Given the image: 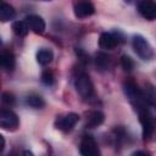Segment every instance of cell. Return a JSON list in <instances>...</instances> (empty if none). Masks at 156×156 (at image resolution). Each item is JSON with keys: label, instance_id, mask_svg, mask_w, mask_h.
Returning a JSON list of instances; mask_svg holds the SVG:
<instances>
[{"label": "cell", "instance_id": "obj_1", "mask_svg": "<svg viewBox=\"0 0 156 156\" xmlns=\"http://www.w3.org/2000/svg\"><path fill=\"white\" fill-rule=\"evenodd\" d=\"M74 87H76L77 93L83 99H85V100H89V99H91L95 95L94 85H93L89 76L85 72H83V71L78 72V74L76 76V78H74Z\"/></svg>", "mask_w": 156, "mask_h": 156}, {"label": "cell", "instance_id": "obj_2", "mask_svg": "<svg viewBox=\"0 0 156 156\" xmlns=\"http://www.w3.org/2000/svg\"><path fill=\"white\" fill-rule=\"evenodd\" d=\"M132 45L135 54L144 61H150L154 58V49L150 43L143 35H134L132 39Z\"/></svg>", "mask_w": 156, "mask_h": 156}, {"label": "cell", "instance_id": "obj_3", "mask_svg": "<svg viewBox=\"0 0 156 156\" xmlns=\"http://www.w3.org/2000/svg\"><path fill=\"white\" fill-rule=\"evenodd\" d=\"M20 126L18 116L10 108H0V128L5 130H16Z\"/></svg>", "mask_w": 156, "mask_h": 156}, {"label": "cell", "instance_id": "obj_4", "mask_svg": "<svg viewBox=\"0 0 156 156\" xmlns=\"http://www.w3.org/2000/svg\"><path fill=\"white\" fill-rule=\"evenodd\" d=\"M78 121H79V115L74 112H69L66 115L57 116V118L55 119V127L62 132H69L78 123Z\"/></svg>", "mask_w": 156, "mask_h": 156}, {"label": "cell", "instance_id": "obj_5", "mask_svg": "<svg viewBox=\"0 0 156 156\" xmlns=\"http://www.w3.org/2000/svg\"><path fill=\"white\" fill-rule=\"evenodd\" d=\"M139 116H140V123L143 126V136L145 140H149V139H151V136L154 134V129H155L154 118L146 107L139 108Z\"/></svg>", "mask_w": 156, "mask_h": 156}, {"label": "cell", "instance_id": "obj_6", "mask_svg": "<svg viewBox=\"0 0 156 156\" xmlns=\"http://www.w3.org/2000/svg\"><path fill=\"white\" fill-rule=\"evenodd\" d=\"M79 152L83 156H98V155H100L99 146H98L95 139L93 136H90V135L83 136V139L80 141Z\"/></svg>", "mask_w": 156, "mask_h": 156}, {"label": "cell", "instance_id": "obj_7", "mask_svg": "<svg viewBox=\"0 0 156 156\" xmlns=\"http://www.w3.org/2000/svg\"><path fill=\"white\" fill-rule=\"evenodd\" d=\"M28 28L34 32L35 34H43L45 32V28H46V24H45V21L38 16V15H28L26 18H24Z\"/></svg>", "mask_w": 156, "mask_h": 156}, {"label": "cell", "instance_id": "obj_8", "mask_svg": "<svg viewBox=\"0 0 156 156\" xmlns=\"http://www.w3.org/2000/svg\"><path fill=\"white\" fill-rule=\"evenodd\" d=\"M138 10L140 15L149 21H154L156 18V5L151 0H143L138 5Z\"/></svg>", "mask_w": 156, "mask_h": 156}, {"label": "cell", "instance_id": "obj_9", "mask_svg": "<svg viewBox=\"0 0 156 156\" xmlns=\"http://www.w3.org/2000/svg\"><path fill=\"white\" fill-rule=\"evenodd\" d=\"M119 44L118 35L113 33H102L99 38V46L104 50H112Z\"/></svg>", "mask_w": 156, "mask_h": 156}, {"label": "cell", "instance_id": "obj_10", "mask_svg": "<svg viewBox=\"0 0 156 156\" xmlns=\"http://www.w3.org/2000/svg\"><path fill=\"white\" fill-rule=\"evenodd\" d=\"M95 7L90 1H79L74 5V15L78 18H85L94 15Z\"/></svg>", "mask_w": 156, "mask_h": 156}, {"label": "cell", "instance_id": "obj_11", "mask_svg": "<svg viewBox=\"0 0 156 156\" xmlns=\"http://www.w3.org/2000/svg\"><path fill=\"white\" fill-rule=\"evenodd\" d=\"M15 17H16L15 9L10 4L0 1V22H9L12 21Z\"/></svg>", "mask_w": 156, "mask_h": 156}, {"label": "cell", "instance_id": "obj_12", "mask_svg": "<svg viewBox=\"0 0 156 156\" xmlns=\"http://www.w3.org/2000/svg\"><path fill=\"white\" fill-rule=\"evenodd\" d=\"M15 63H16V60H15V56L12 52L5 51V52L0 54V68L1 69L11 71V69H13Z\"/></svg>", "mask_w": 156, "mask_h": 156}, {"label": "cell", "instance_id": "obj_13", "mask_svg": "<svg viewBox=\"0 0 156 156\" xmlns=\"http://www.w3.org/2000/svg\"><path fill=\"white\" fill-rule=\"evenodd\" d=\"M105 119V116L102 112L100 111H93L89 116H88V119H87V127L88 128H96L102 124Z\"/></svg>", "mask_w": 156, "mask_h": 156}, {"label": "cell", "instance_id": "obj_14", "mask_svg": "<svg viewBox=\"0 0 156 156\" xmlns=\"http://www.w3.org/2000/svg\"><path fill=\"white\" fill-rule=\"evenodd\" d=\"M54 58V52L50 49H40L37 52V61L41 66L49 65Z\"/></svg>", "mask_w": 156, "mask_h": 156}, {"label": "cell", "instance_id": "obj_15", "mask_svg": "<svg viewBox=\"0 0 156 156\" xmlns=\"http://www.w3.org/2000/svg\"><path fill=\"white\" fill-rule=\"evenodd\" d=\"M26 104L32 108H43L45 106L44 99L38 94H30L26 98Z\"/></svg>", "mask_w": 156, "mask_h": 156}, {"label": "cell", "instance_id": "obj_16", "mask_svg": "<svg viewBox=\"0 0 156 156\" xmlns=\"http://www.w3.org/2000/svg\"><path fill=\"white\" fill-rule=\"evenodd\" d=\"M12 30L18 37H26L28 34L29 28H28L26 21H16L12 23Z\"/></svg>", "mask_w": 156, "mask_h": 156}, {"label": "cell", "instance_id": "obj_17", "mask_svg": "<svg viewBox=\"0 0 156 156\" xmlns=\"http://www.w3.org/2000/svg\"><path fill=\"white\" fill-rule=\"evenodd\" d=\"M110 65V56L104 54V52H100L96 55V66L101 69H105L107 68Z\"/></svg>", "mask_w": 156, "mask_h": 156}, {"label": "cell", "instance_id": "obj_18", "mask_svg": "<svg viewBox=\"0 0 156 156\" xmlns=\"http://www.w3.org/2000/svg\"><path fill=\"white\" fill-rule=\"evenodd\" d=\"M54 80H55V77H54L52 71L45 69V71L41 73V82H43L45 85H52V84H54Z\"/></svg>", "mask_w": 156, "mask_h": 156}, {"label": "cell", "instance_id": "obj_19", "mask_svg": "<svg viewBox=\"0 0 156 156\" xmlns=\"http://www.w3.org/2000/svg\"><path fill=\"white\" fill-rule=\"evenodd\" d=\"M15 96H13V94L12 93H9V91H5V93H2V95H1V102L4 104V105H6L7 107H10V106H13L15 105Z\"/></svg>", "mask_w": 156, "mask_h": 156}, {"label": "cell", "instance_id": "obj_20", "mask_svg": "<svg viewBox=\"0 0 156 156\" xmlns=\"http://www.w3.org/2000/svg\"><path fill=\"white\" fill-rule=\"evenodd\" d=\"M121 65H122V67H123L126 71H132L133 67H134L133 60H132L129 56H127V55H123V56L121 57Z\"/></svg>", "mask_w": 156, "mask_h": 156}, {"label": "cell", "instance_id": "obj_21", "mask_svg": "<svg viewBox=\"0 0 156 156\" xmlns=\"http://www.w3.org/2000/svg\"><path fill=\"white\" fill-rule=\"evenodd\" d=\"M4 147H5V139H4V136L0 134V152L4 150Z\"/></svg>", "mask_w": 156, "mask_h": 156}, {"label": "cell", "instance_id": "obj_22", "mask_svg": "<svg viewBox=\"0 0 156 156\" xmlns=\"http://www.w3.org/2000/svg\"><path fill=\"white\" fill-rule=\"evenodd\" d=\"M133 155H146V152H144V151H136Z\"/></svg>", "mask_w": 156, "mask_h": 156}, {"label": "cell", "instance_id": "obj_23", "mask_svg": "<svg viewBox=\"0 0 156 156\" xmlns=\"http://www.w3.org/2000/svg\"><path fill=\"white\" fill-rule=\"evenodd\" d=\"M0 46H1V39H0Z\"/></svg>", "mask_w": 156, "mask_h": 156}, {"label": "cell", "instance_id": "obj_24", "mask_svg": "<svg viewBox=\"0 0 156 156\" xmlns=\"http://www.w3.org/2000/svg\"><path fill=\"white\" fill-rule=\"evenodd\" d=\"M126 1H128V2H129V1H132V0H126Z\"/></svg>", "mask_w": 156, "mask_h": 156}, {"label": "cell", "instance_id": "obj_25", "mask_svg": "<svg viewBox=\"0 0 156 156\" xmlns=\"http://www.w3.org/2000/svg\"><path fill=\"white\" fill-rule=\"evenodd\" d=\"M44 1H51V0H44Z\"/></svg>", "mask_w": 156, "mask_h": 156}]
</instances>
